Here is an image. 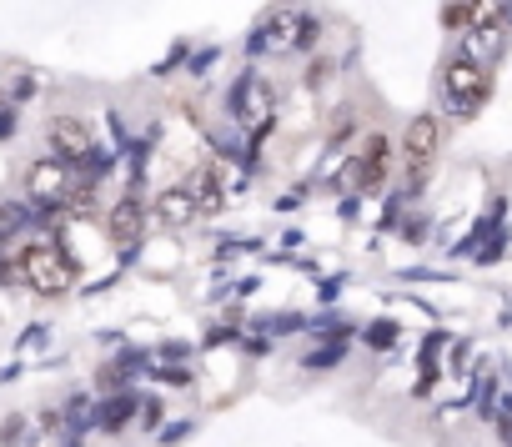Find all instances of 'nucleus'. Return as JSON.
Here are the masks:
<instances>
[{"instance_id":"13","label":"nucleus","mask_w":512,"mask_h":447,"mask_svg":"<svg viewBox=\"0 0 512 447\" xmlns=\"http://www.w3.org/2000/svg\"><path fill=\"white\" fill-rule=\"evenodd\" d=\"M16 121H21V116H16V101H11V96H0V141H11V136H16Z\"/></svg>"},{"instance_id":"4","label":"nucleus","mask_w":512,"mask_h":447,"mask_svg":"<svg viewBox=\"0 0 512 447\" xmlns=\"http://www.w3.org/2000/svg\"><path fill=\"white\" fill-rule=\"evenodd\" d=\"M437 141H442V126H437V116H412V121H407V136H402L407 191H422V186H427V176H432V161H437Z\"/></svg>"},{"instance_id":"9","label":"nucleus","mask_w":512,"mask_h":447,"mask_svg":"<svg viewBox=\"0 0 512 447\" xmlns=\"http://www.w3.org/2000/svg\"><path fill=\"white\" fill-rule=\"evenodd\" d=\"M151 211H156L161 227H171V232H176V227H191V221L201 216V211H196L191 186H166V191L156 196V206H151Z\"/></svg>"},{"instance_id":"14","label":"nucleus","mask_w":512,"mask_h":447,"mask_svg":"<svg viewBox=\"0 0 512 447\" xmlns=\"http://www.w3.org/2000/svg\"><path fill=\"white\" fill-rule=\"evenodd\" d=\"M21 427H26V422H21V417H11L6 427H0V442H21Z\"/></svg>"},{"instance_id":"16","label":"nucleus","mask_w":512,"mask_h":447,"mask_svg":"<svg viewBox=\"0 0 512 447\" xmlns=\"http://www.w3.org/2000/svg\"><path fill=\"white\" fill-rule=\"evenodd\" d=\"M502 437H507V447H512V422H507V427H502Z\"/></svg>"},{"instance_id":"1","label":"nucleus","mask_w":512,"mask_h":447,"mask_svg":"<svg viewBox=\"0 0 512 447\" xmlns=\"http://www.w3.org/2000/svg\"><path fill=\"white\" fill-rule=\"evenodd\" d=\"M16 272L21 282L36 292V297H61L76 287V262L56 247V242H31L21 257H16Z\"/></svg>"},{"instance_id":"8","label":"nucleus","mask_w":512,"mask_h":447,"mask_svg":"<svg viewBox=\"0 0 512 447\" xmlns=\"http://www.w3.org/2000/svg\"><path fill=\"white\" fill-rule=\"evenodd\" d=\"M141 227H146V206H141V196L131 191V196H121V201L111 206V242H116V247H136V242H141Z\"/></svg>"},{"instance_id":"7","label":"nucleus","mask_w":512,"mask_h":447,"mask_svg":"<svg viewBox=\"0 0 512 447\" xmlns=\"http://www.w3.org/2000/svg\"><path fill=\"white\" fill-rule=\"evenodd\" d=\"M387 166H392V146H387V136H372V141L357 151V161H347L342 186H347V191H372V186H382Z\"/></svg>"},{"instance_id":"2","label":"nucleus","mask_w":512,"mask_h":447,"mask_svg":"<svg viewBox=\"0 0 512 447\" xmlns=\"http://www.w3.org/2000/svg\"><path fill=\"white\" fill-rule=\"evenodd\" d=\"M492 96V71L487 61H472V56H452L447 71H442V101L457 111V116H477L482 101Z\"/></svg>"},{"instance_id":"10","label":"nucleus","mask_w":512,"mask_h":447,"mask_svg":"<svg viewBox=\"0 0 512 447\" xmlns=\"http://www.w3.org/2000/svg\"><path fill=\"white\" fill-rule=\"evenodd\" d=\"M191 196H196V211H201V216H216V211L226 206V176H221V166L196 171V176H191Z\"/></svg>"},{"instance_id":"15","label":"nucleus","mask_w":512,"mask_h":447,"mask_svg":"<svg viewBox=\"0 0 512 447\" xmlns=\"http://www.w3.org/2000/svg\"><path fill=\"white\" fill-rule=\"evenodd\" d=\"M392 337H397V327H387V322H377V327H372V342H377V347H387Z\"/></svg>"},{"instance_id":"3","label":"nucleus","mask_w":512,"mask_h":447,"mask_svg":"<svg viewBox=\"0 0 512 447\" xmlns=\"http://www.w3.org/2000/svg\"><path fill=\"white\" fill-rule=\"evenodd\" d=\"M317 36H322V21H317V16H302V11H272V16L262 21V31L251 36V46L282 56V51L317 46Z\"/></svg>"},{"instance_id":"5","label":"nucleus","mask_w":512,"mask_h":447,"mask_svg":"<svg viewBox=\"0 0 512 447\" xmlns=\"http://www.w3.org/2000/svg\"><path fill=\"white\" fill-rule=\"evenodd\" d=\"M26 191H31V201H41V206H61V201H71V191H76L71 161H61V156H41V161L26 171Z\"/></svg>"},{"instance_id":"11","label":"nucleus","mask_w":512,"mask_h":447,"mask_svg":"<svg viewBox=\"0 0 512 447\" xmlns=\"http://www.w3.org/2000/svg\"><path fill=\"white\" fill-rule=\"evenodd\" d=\"M131 412H136V402H131L126 392H116V402H106V407H101V427H106V432H121Z\"/></svg>"},{"instance_id":"12","label":"nucleus","mask_w":512,"mask_h":447,"mask_svg":"<svg viewBox=\"0 0 512 447\" xmlns=\"http://www.w3.org/2000/svg\"><path fill=\"white\" fill-rule=\"evenodd\" d=\"M21 221H26V211H21V206H6V201H0V257L11 252V237L21 232Z\"/></svg>"},{"instance_id":"6","label":"nucleus","mask_w":512,"mask_h":447,"mask_svg":"<svg viewBox=\"0 0 512 447\" xmlns=\"http://www.w3.org/2000/svg\"><path fill=\"white\" fill-rule=\"evenodd\" d=\"M46 136H51V156H61V161H71V166H91L96 136H91V126H86L81 116H56Z\"/></svg>"}]
</instances>
